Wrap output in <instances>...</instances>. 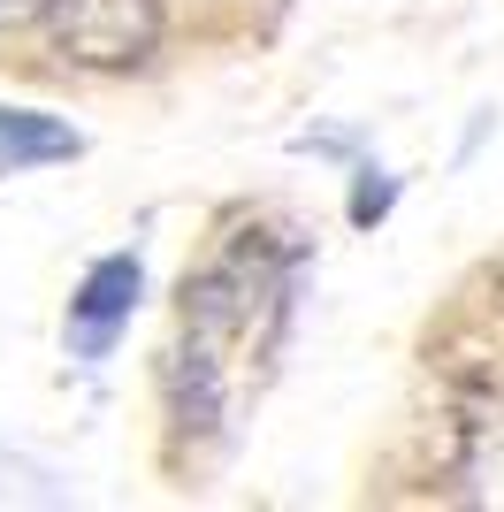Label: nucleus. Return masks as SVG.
<instances>
[{
	"instance_id": "3",
	"label": "nucleus",
	"mask_w": 504,
	"mask_h": 512,
	"mask_svg": "<svg viewBox=\"0 0 504 512\" xmlns=\"http://www.w3.org/2000/svg\"><path fill=\"white\" fill-rule=\"evenodd\" d=\"M84 138L39 107H0V176H23V169H46V161H77Z\"/></svg>"
},
{
	"instance_id": "4",
	"label": "nucleus",
	"mask_w": 504,
	"mask_h": 512,
	"mask_svg": "<svg viewBox=\"0 0 504 512\" xmlns=\"http://www.w3.org/2000/svg\"><path fill=\"white\" fill-rule=\"evenodd\" d=\"M46 0H0V31H16V23H31Z\"/></svg>"
},
{
	"instance_id": "2",
	"label": "nucleus",
	"mask_w": 504,
	"mask_h": 512,
	"mask_svg": "<svg viewBox=\"0 0 504 512\" xmlns=\"http://www.w3.org/2000/svg\"><path fill=\"white\" fill-rule=\"evenodd\" d=\"M138 291H146V268L130 253H107L84 268L77 299H69V352L84 360H107V344L123 337V321L138 314Z\"/></svg>"
},
{
	"instance_id": "1",
	"label": "nucleus",
	"mask_w": 504,
	"mask_h": 512,
	"mask_svg": "<svg viewBox=\"0 0 504 512\" xmlns=\"http://www.w3.org/2000/svg\"><path fill=\"white\" fill-rule=\"evenodd\" d=\"M46 39L77 69H138L161 46V0H46Z\"/></svg>"
}]
</instances>
